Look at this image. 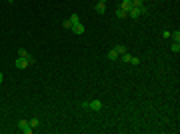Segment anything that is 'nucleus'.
Listing matches in <instances>:
<instances>
[{"mask_svg": "<svg viewBox=\"0 0 180 134\" xmlns=\"http://www.w3.org/2000/svg\"><path fill=\"white\" fill-rule=\"evenodd\" d=\"M116 16H118V18H126L128 12L126 10H122V8H118V10H116Z\"/></svg>", "mask_w": 180, "mask_h": 134, "instance_id": "12", "label": "nucleus"}, {"mask_svg": "<svg viewBox=\"0 0 180 134\" xmlns=\"http://www.w3.org/2000/svg\"><path fill=\"white\" fill-rule=\"evenodd\" d=\"M70 32H74V34H84V26H82L80 22H74L72 28H70Z\"/></svg>", "mask_w": 180, "mask_h": 134, "instance_id": "5", "label": "nucleus"}, {"mask_svg": "<svg viewBox=\"0 0 180 134\" xmlns=\"http://www.w3.org/2000/svg\"><path fill=\"white\" fill-rule=\"evenodd\" d=\"M114 50H116L118 54H124L126 52V46H124V44H118V46H114Z\"/></svg>", "mask_w": 180, "mask_h": 134, "instance_id": "13", "label": "nucleus"}, {"mask_svg": "<svg viewBox=\"0 0 180 134\" xmlns=\"http://www.w3.org/2000/svg\"><path fill=\"white\" fill-rule=\"evenodd\" d=\"M118 56H120V54L118 52H116V50H114V48H112V50H110V52H108V60H118Z\"/></svg>", "mask_w": 180, "mask_h": 134, "instance_id": "10", "label": "nucleus"}, {"mask_svg": "<svg viewBox=\"0 0 180 134\" xmlns=\"http://www.w3.org/2000/svg\"><path fill=\"white\" fill-rule=\"evenodd\" d=\"M8 2H10V4H12V2H14V0H8Z\"/></svg>", "mask_w": 180, "mask_h": 134, "instance_id": "21", "label": "nucleus"}, {"mask_svg": "<svg viewBox=\"0 0 180 134\" xmlns=\"http://www.w3.org/2000/svg\"><path fill=\"white\" fill-rule=\"evenodd\" d=\"M130 64H134V66H138V64H140V60L136 58V56H132V60H130Z\"/></svg>", "mask_w": 180, "mask_h": 134, "instance_id": "18", "label": "nucleus"}, {"mask_svg": "<svg viewBox=\"0 0 180 134\" xmlns=\"http://www.w3.org/2000/svg\"><path fill=\"white\" fill-rule=\"evenodd\" d=\"M62 26L66 28V30H70V28H72V22H70V18H66V20L62 22Z\"/></svg>", "mask_w": 180, "mask_h": 134, "instance_id": "15", "label": "nucleus"}, {"mask_svg": "<svg viewBox=\"0 0 180 134\" xmlns=\"http://www.w3.org/2000/svg\"><path fill=\"white\" fill-rule=\"evenodd\" d=\"M94 10L98 14H104L106 12V4H102V2H96V6H94Z\"/></svg>", "mask_w": 180, "mask_h": 134, "instance_id": "7", "label": "nucleus"}, {"mask_svg": "<svg viewBox=\"0 0 180 134\" xmlns=\"http://www.w3.org/2000/svg\"><path fill=\"white\" fill-rule=\"evenodd\" d=\"M118 58L124 62V64H130V60H132V56H130V54H126V52H124V54H120Z\"/></svg>", "mask_w": 180, "mask_h": 134, "instance_id": "9", "label": "nucleus"}, {"mask_svg": "<svg viewBox=\"0 0 180 134\" xmlns=\"http://www.w3.org/2000/svg\"><path fill=\"white\" fill-rule=\"evenodd\" d=\"M98 2H102V4H106V0H98Z\"/></svg>", "mask_w": 180, "mask_h": 134, "instance_id": "20", "label": "nucleus"}, {"mask_svg": "<svg viewBox=\"0 0 180 134\" xmlns=\"http://www.w3.org/2000/svg\"><path fill=\"white\" fill-rule=\"evenodd\" d=\"M88 108H90V110H94V112H100V110L104 108V104H102L100 100H92V102H88Z\"/></svg>", "mask_w": 180, "mask_h": 134, "instance_id": "3", "label": "nucleus"}, {"mask_svg": "<svg viewBox=\"0 0 180 134\" xmlns=\"http://www.w3.org/2000/svg\"><path fill=\"white\" fill-rule=\"evenodd\" d=\"M2 80H4V76H2V72H0V84H2Z\"/></svg>", "mask_w": 180, "mask_h": 134, "instance_id": "19", "label": "nucleus"}, {"mask_svg": "<svg viewBox=\"0 0 180 134\" xmlns=\"http://www.w3.org/2000/svg\"><path fill=\"white\" fill-rule=\"evenodd\" d=\"M28 66H30V64H28L26 58H22V56L16 58V68H18V70H24V68H28Z\"/></svg>", "mask_w": 180, "mask_h": 134, "instance_id": "4", "label": "nucleus"}, {"mask_svg": "<svg viewBox=\"0 0 180 134\" xmlns=\"http://www.w3.org/2000/svg\"><path fill=\"white\" fill-rule=\"evenodd\" d=\"M70 22H80V18H78V14H70Z\"/></svg>", "mask_w": 180, "mask_h": 134, "instance_id": "16", "label": "nucleus"}, {"mask_svg": "<svg viewBox=\"0 0 180 134\" xmlns=\"http://www.w3.org/2000/svg\"><path fill=\"white\" fill-rule=\"evenodd\" d=\"M170 38H172L174 42H180V32L176 30V32H170Z\"/></svg>", "mask_w": 180, "mask_h": 134, "instance_id": "14", "label": "nucleus"}, {"mask_svg": "<svg viewBox=\"0 0 180 134\" xmlns=\"http://www.w3.org/2000/svg\"><path fill=\"white\" fill-rule=\"evenodd\" d=\"M146 12H148L146 6H132L128 10V16H130V18H140L142 14H146Z\"/></svg>", "mask_w": 180, "mask_h": 134, "instance_id": "1", "label": "nucleus"}, {"mask_svg": "<svg viewBox=\"0 0 180 134\" xmlns=\"http://www.w3.org/2000/svg\"><path fill=\"white\" fill-rule=\"evenodd\" d=\"M120 8H122V10H130V8H132V0H122V2H120Z\"/></svg>", "mask_w": 180, "mask_h": 134, "instance_id": "6", "label": "nucleus"}, {"mask_svg": "<svg viewBox=\"0 0 180 134\" xmlns=\"http://www.w3.org/2000/svg\"><path fill=\"white\" fill-rule=\"evenodd\" d=\"M170 50H172L174 54H178V52H180V42H172V46H170Z\"/></svg>", "mask_w": 180, "mask_h": 134, "instance_id": "11", "label": "nucleus"}, {"mask_svg": "<svg viewBox=\"0 0 180 134\" xmlns=\"http://www.w3.org/2000/svg\"><path fill=\"white\" fill-rule=\"evenodd\" d=\"M132 6H144V0H132Z\"/></svg>", "mask_w": 180, "mask_h": 134, "instance_id": "17", "label": "nucleus"}, {"mask_svg": "<svg viewBox=\"0 0 180 134\" xmlns=\"http://www.w3.org/2000/svg\"><path fill=\"white\" fill-rule=\"evenodd\" d=\"M28 124H30V128H32V130H34V128H38V126H40V120H38V118H36V116H32V118L28 120Z\"/></svg>", "mask_w": 180, "mask_h": 134, "instance_id": "8", "label": "nucleus"}, {"mask_svg": "<svg viewBox=\"0 0 180 134\" xmlns=\"http://www.w3.org/2000/svg\"><path fill=\"white\" fill-rule=\"evenodd\" d=\"M18 130H20L22 134H32V128H30L28 120H20V122H18Z\"/></svg>", "mask_w": 180, "mask_h": 134, "instance_id": "2", "label": "nucleus"}]
</instances>
